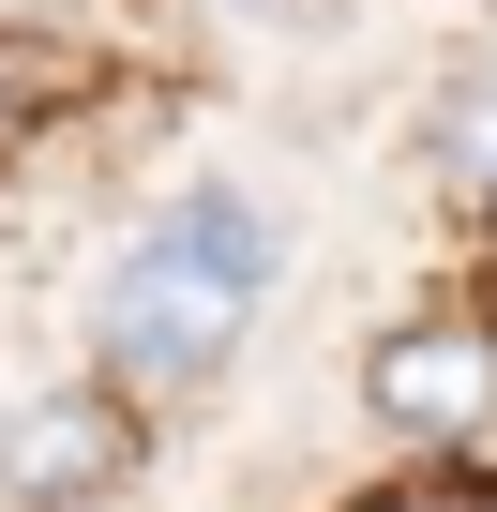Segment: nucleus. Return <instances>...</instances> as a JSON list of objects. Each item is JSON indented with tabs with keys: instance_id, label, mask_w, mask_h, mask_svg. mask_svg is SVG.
Wrapping results in <instances>:
<instances>
[{
	"instance_id": "f03ea898",
	"label": "nucleus",
	"mask_w": 497,
	"mask_h": 512,
	"mask_svg": "<svg viewBox=\"0 0 497 512\" xmlns=\"http://www.w3.org/2000/svg\"><path fill=\"white\" fill-rule=\"evenodd\" d=\"M136 467V437H121V407H16V422H0V497H16V512H76V497H106Z\"/></svg>"
},
{
	"instance_id": "f257e3e1",
	"label": "nucleus",
	"mask_w": 497,
	"mask_h": 512,
	"mask_svg": "<svg viewBox=\"0 0 497 512\" xmlns=\"http://www.w3.org/2000/svg\"><path fill=\"white\" fill-rule=\"evenodd\" d=\"M257 302H272V226L241 196H181L166 226L121 241V272H106V377L121 392H196V377L241 362Z\"/></svg>"
},
{
	"instance_id": "20e7f679",
	"label": "nucleus",
	"mask_w": 497,
	"mask_h": 512,
	"mask_svg": "<svg viewBox=\"0 0 497 512\" xmlns=\"http://www.w3.org/2000/svg\"><path fill=\"white\" fill-rule=\"evenodd\" d=\"M392 512H437V497H392Z\"/></svg>"
},
{
	"instance_id": "7ed1b4c3",
	"label": "nucleus",
	"mask_w": 497,
	"mask_h": 512,
	"mask_svg": "<svg viewBox=\"0 0 497 512\" xmlns=\"http://www.w3.org/2000/svg\"><path fill=\"white\" fill-rule=\"evenodd\" d=\"M362 407H377L392 437H467V422L497 407V347H482V332H392V347L362 362Z\"/></svg>"
}]
</instances>
